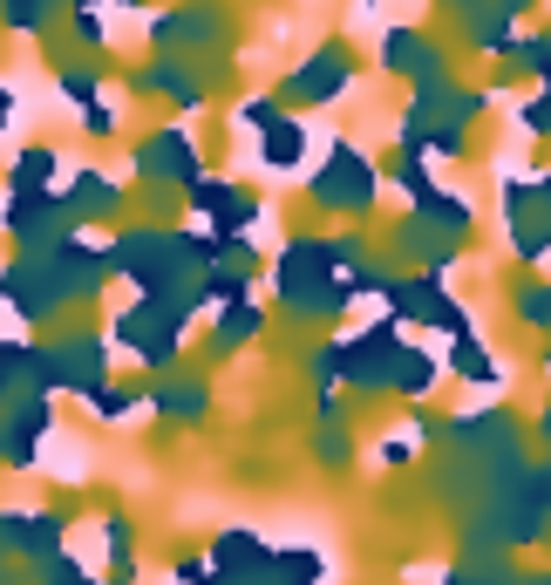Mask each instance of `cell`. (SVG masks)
<instances>
[{
	"label": "cell",
	"mask_w": 551,
	"mask_h": 585,
	"mask_svg": "<svg viewBox=\"0 0 551 585\" xmlns=\"http://www.w3.org/2000/svg\"><path fill=\"white\" fill-rule=\"evenodd\" d=\"M0 14H8L14 28H34L42 21V0H0Z\"/></svg>",
	"instance_id": "obj_8"
},
{
	"label": "cell",
	"mask_w": 551,
	"mask_h": 585,
	"mask_svg": "<svg viewBox=\"0 0 551 585\" xmlns=\"http://www.w3.org/2000/svg\"><path fill=\"white\" fill-rule=\"evenodd\" d=\"M300 158H306V130L293 123V116L266 123V137H259V164H266V171H300Z\"/></svg>",
	"instance_id": "obj_3"
},
{
	"label": "cell",
	"mask_w": 551,
	"mask_h": 585,
	"mask_svg": "<svg viewBox=\"0 0 551 585\" xmlns=\"http://www.w3.org/2000/svg\"><path fill=\"white\" fill-rule=\"evenodd\" d=\"M150 177H198V143H191L184 130H156L143 143V158H137Z\"/></svg>",
	"instance_id": "obj_2"
},
{
	"label": "cell",
	"mask_w": 551,
	"mask_h": 585,
	"mask_svg": "<svg viewBox=\"0 0 551 585\" xmlns=\"http://www.w3.org/2000/svg\"><path fill=\"white\" fill-rule=\"evenodd\" d=\"M198 205L212 212V218H225V225H239V218H252V198L239 184H198Z\"/></svg>",
	"instance_id": "obj_6"
},
{
	"label": "cell",
	"mask_w": 551,
	"mask_h": 585,
	"mask_svg": "<svg viewBox=\"0 0 551 585\" xmlns=\"http://www.w3.org/2000/svg\"><path fill=\"white\" fill-rule=\"evenodd\" d=\"M14 123V89H0V130Z\"/></svg>",
	"instance_id": "obj_12"
},
{
	"label": "cell",
	"mask_w": 551,
	"mask_h": 585,
	"mask_svg": "<svg viewBox=\"0 0 551 585\" xmlns=\"http://www.w3.org/2000/svg\"><path fill=\"white\" fill-rule=\"evenodd\" d=\"M456 8H484V0H456Z\"/></svg>",
	"instance_id": "obj_13"
},
{
	"label": "cell",
	"mask_w": 551,
	"mask_h": 585,
	"mask_svg": "<svg viewBox=\"0 0 551 585\" xmlns=\"http://www.w3.org/2000/svg\"><path fill=\"white\" fill-rule=\"evenodd\" d=\"M381 62H388V68H436V48H429L415 28H396V34L381 42Z\"/></svg>",
	"instance_id": "obj_5"
},
{
	"label": "cell",
	"mask_w": 551,
	"mask_h": 585,
	"mask_svg": "<svg viewBox=\"0 0 551 585\" xmlns=\"http://www.w3.org/2000/svg\"><path fill=\"white\" fill-rule=\"evenodd\" d=\"M469 34H477V48H490V55L518 48V34H510V8H469Z\"/></svg>",
	"instance_id": "obj_4"
},
{
	"label": "cell",
	"mask_w": 551,
	"mask_h": 585,
	"mask_svg": "<svg viewBox=\"0 0 551 585\" xmlns=\"http://www.w3.org/2000/svg\"><path fill=\"white\" fill-rule=\"evenodd\" d=\"M75 198H83V212H102L109 205V184L102 177H83V184H75Z\"/></svg>",
	"instance_id": "obj_9"
},
{
	"label": "cell",
	"mask_w": 551,
	"mask_h": 585,
	"mask_svg": "<svg viewBox=\"0 0 551 585\" xmlns=\"http://www.w3.org/2000/svg\"><path fill=\"white\" fill-rule=\"evenodd\" d=\"M518 55H525V68H538L544 83H551V34H525V48H518Z\"/></svg>",
	"instance_id": "obj_7"
},
{
	"label": "cell",
	"mask_w": 551,
	"mask_h": 585,
	"mask_svg": "<svg viewBox=\"0 0 551 585\" xmlns=\"http://www.w3.org/2000/svg\"><path fill=\"white\" fill-rule=\"evenodd\" d=\"M347 83H354V62H347V48H321V55H313V62L293 75V83H287V89H293L300 102H334Z\"/></svg>",
	"instance_id": "obj_1"
},
{
	"label": "cell",
	"mask_w": 551,
	"mask_h": 585,
	"mask_svg": "<svg viewBox=\"0 0 551 585\" xmlns=\"http://www.w3.org/2000/svg\"><path fill=\"white\" fill-rule=\"evenodd\" d=\"M48 164H55V158H48V143H34L28 158H21V177H48Z\"/></svg>",
	"instance_id": "obj_10"
},
{
	"label": "cell",
	"mask_w": 551,
	"mask_h": 585,
	"mask_svg": "<svg viewBox=\"0 0 551 585\" xmlns=\"http://www.w3.org/2000/svg\"><path fill=\"white\" fill-rule=\"evenodd\" d=\"M83 123H89V130H96V137H109V130H116V116H109V109H96V102H89V109H83Z\"/></svg>",
	"instance_id": "obj_11"
}]
</instances>
